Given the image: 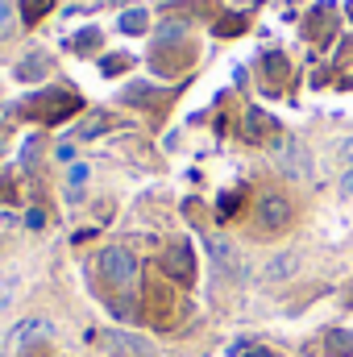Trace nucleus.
<instances>
[{"mask_svg": "<svg viewBox=\"0 0 353 357\" xmlns=\"http://www.w3.org/2000/svg\"><path fill=\"white\" fill-rule=\"evenodd\" d=\"M333 29H337V13H333V4H320V8H312V21H308V38L324 46V42L333 38Z\"/></svg>", "mask_w": 353, "mask_h": 357, "instance_id": "nucleus-7", "label": "nucleus"}, {"mask_svg": "<svg viewBox=\"0 0 353 357\" xmlns=\"http://www.w3.org/2000/svg\"><path fill=\"white\" fill-rule=\"evenodd\" d=\"M287 220H291V204L278 191H266L262 199H258V225H262L266 233H278Z\"/></svg>", "mask_w": 353, "mask_h": 357, "instance_id": "nucleus-6", "label": "nucleus"}, {"mask_svg": "<svg viewBox=\"0 0 353 357\" xmlns=\"http://www.w3.org/2000/svg\"><path fill=\"white\" fill-rule=\"evenodd\" d=\"M341 158H345V162L353 167V142H345V146H341Z\"/></svg>", "mask_w": 353, "mask_h": 357, "instance_id": "nucleus-26", "label": "nucleus"}, {"mask_svg": "<svg viewBox=\"0 0 353 357\" xmlns=\"http://www.w3.org/2000/svg\"><path fill=\"white\" fill-rule=\"evenodd\" d=\"M208 250H212V258H216L225 270H233V250H229L225 237H208Z\"/></svg>", "mask_w": 353, "mask_h": 357, "instance_id": "nucleus-15", "label": "nucleus"}, {"mask_svg": "<svg viewBox=\"0 0 353 357\" xmlns=\"http://www.w3.org/2000/svg\"><path fill=\"white\" fill-rule=\"evenodd\" d=\"M8 199H17V183H13V175H0V204H8Z\"/></svg>", "mask_w": 353, "mask_h": 357, "instance_id": "nucleus-24", "label": "nucleus"}, {"mask_svg": "<svg viewBox=\"0 0 353 357\" xmlns=\"http://www.w3.org/2000/svg\"><path fill=\"white\" fill-rule=\"evenodd\" d=\"M250 357H274V354H266V349H258V354H250Z\"/></svg>", "mask_w": 353, "mask_h": 357, "instance_id": "nucleus-27", "label": "nucleus"}, {"mask_svg": "<svg viewBox=\"0 0 353 357\" xmlns=\"http://www.w3.org/2000/svg\"><path fill=\"white\" fill-rule=\"evenodd\" d=\"M150 29V17L142 13V8H129L125 17H121V33H146Z\"/></svg>", "mask_w": 353, "mask_h": 357, "instance_id": "nucleus-11", "label": "nucleus"}, {"mask_svg": "<svg viewBox=\"0 0 353 357\" xmlns=\"http://www.w3.org/2000/svg\"><path fill=\"white\" fill-rule=\"evenodd\" d=\"M324 354L329 357H353V328H333L324 337Z\"/></svg>", "mask_w": 353, "mask_h": 357, "instance_id": "nucleus-9", "label": "nucleus"}, {"mask_svg": "<svg viewBox=\"0 0 353 357\" xmlns=\"http://www.w3.org/2000/svg\"><path fill=\"white\" fill-rule=\"evenodd\" d=\"M46 75V59L42 54H29L25 63H17V79H42Z\"/></svg>", "mask_w": 353, "mask_h": 357, "instance_id": "nucleus-12", "label": "nucleus"}, {"mask_svg": "<svg viewBox=\"0 0 353 357\" xmlns=\"http://www.w3.org/2000/svg\"><path fill=\"white\" fill-rule=\"evenodd\" d=\"M262 75H266V88H283L287 75H291V63H287L278 50H270V54L262 59Z\"/></svg>", "mask_w": 353, "mask_h": 357, "instance_id": "nucleus-8", "label": "nucleus"}, {"mask_svg": "<svg viewBox=\"0 0 353 357\" xmlns=\"http://www.w3.org/2000/svg\"><path fill=\"white\" fill-rule=\"evenodd\" d=\"M291 270H295V254H278V258L266 266V278H270V282H278V278H287Z\"/></svg>", "mask_w": 353, "mask_h": 357, "instance_id": "nucleus-14", "label": "nucleus"}, {"mask_svg": "<svg viewBox=\"0 0 353 357\" xmlns=\"http://www.w3.org/2000/svg\"><path fill=\"white\" fill-rule=\"evenodd\" d=\"M341 191H345V195H350V199H353V171H350V175H345V178H341Z\"/></svg>", "mask_w": 353, "mask_h": 357, "instance_id": "nucleus-25", "label": "nucleus"}, {"mask_svg": "<svg viewBox=\"0 0 353 357\" xmlns=\"http://www.w3.org/2000/svg\"><path fill=\"white\" fill-rule=\"evenodd\" d=\"M13 299H17V278H13V274H4V278H0V312H4Z\"/></svg>", "mask_w": 353, "mask_h": 357, "instance_id": "nucleus-22", "label": "nucleus"}, {"mask_svg": "<svg viewBox=\"0 0 353 357\" xmlns=\"http://www.w3.org/2000/svg\"><path fill=\"white\" fill-rule=\"evenodd\" d=\"M84 183H88V167H84V162H80V167H71V175H67V195H71V199H75V195H80V187H84Z\"/></svg>", "mask_w": 353, "mask_h": 357, "instance_id": "nucleus-21", "label": "nucleus"}, {"mask_svg": "<svg viewBox=\"0 0 353 357\" xmlns=\"http://www.w3.org/2000/svg\"><path fill=\"white\" fill-rule=\"evenodd\" d=\"M100 278H104L108 287H117V291L133 287V278H137V258H133L125 245H108V250H100Z\"/></svg>", "mask_w": 353, "mask_h": 357, "instance_id": "nucleus-2", "label": "nucleus"}, {"mask_svg": "<svg viewBox=\"0 0 353 357\" xmlns=\"http://www.w3.org/2000/svg\"><path fill=\"white\" fill-rule=\"evenodd\" d=\"M108 125H112V121H108L104 112H96V116H88V121L80 125V137H100V133H104Z\"/></svg>", "mask_w": 353, "mask_h": 357, "instance_id": "nucleus-16", "label": "nucleus"}, {"mask_svg": "<svg viewBox=\"0 0 353 357\" xmlns=\"http://www.w3.org/2000/svg\"><path fill=\"white\" fill-rule=\"evenodd\" d=\"M187 33V21H167L163 29H158V46H167V42H179Z\"/></svg>", "mask_w": 353, "mask_h": 357, "instance_id": "nucleus-18", "label": "nucleus"}, {"mask_svg": "<svg viewBox=\"0 0 353 357\" xmlns=\"http://www.w3.org/2000/svg\"><path fill=\"white\" fill-rule=\"evenodd\" d=\"M80 54H88V50H96L100 46V29H84V33H75V42H71Z\"/></svg>", "mask_w": 353, "mask_h": 357, "instance_id": "nucleus-20", "label": "nucleus"}, {"mask_svg": "<svg viewBox=\"0 0 353 357\" xmlns=\"http://www.w3.org/2000/svg\"><path fill=\"white\" fill-rule=\"evenodd\" d=\"M13 17H17V0H0V38L13 29Z\"/></svg>", "mask_w": 353, "mask_h": 357, "instance_id": "nucleus-23", "label": "nucleus"}, {"mask_svg": "<svg viewBox=\"0 0 353 357\" xmlns=\"http://www.w3.org/2000/svg\"><path fill=\"white\" fill-rule=\"evenodd\" d=\"M163 270H167V278L191 287V282H195V254H191V245H187V241L171 245V250L163 254Z\"/></svg>", "mask_w": 353, "mask_h": 357, "instance_id": "nucleus-4", "label": "nucleus"}, {"mask_svg": "<svg viewBox=\"0 0 353 357\" xmlns=\"http://www.w3.org/2000/svg\"><path fill=\"white\" fill-rule=\"evenodd\" d=\"M246 25H250V17L246 13H229V17H216V33L220 38H237V33H246Z\"/></svg>", "mask_w": 353, "mask_h": 357, "instance_id": "nucleus-10", "label": "nucleus"}, {"mask_svg": "<svg viewBox=\"0 0 353 357\" xmlns=\"http://www.w3.org/2000/svg\"><path fill=\"white\" fill-rule=\"evenodd\" d=\"M350 17H353V4H350Z\"/></svg>", "mask_w": 353, "mask_h": 357, "instance_id": "nucleus-28", "label": "nucleus"}, {"mask_svg": "<svg viewBox=\"0 0 353 357\" xmlns=\"http://www.w3.org/2000/svg\"><path fill=\"white\" fill-rule=\"evenodd\" d=\"M80 108H84V100H80L75 91L54 88V91H38V96H29V100L17 108V116H33V121H42V125H59V121H67V116L80 112Z\"/></svg>", "mask_w": 353, "mask_h": 357, "instance_id": "nucleus-1", "label": "nucleus"}, {"mask_svg": "<svg viewBox=\"0 0 353 357\" xmlns=\"http://www.w3.org/2000/svg\"><path fill=\"white\" fill-rule=\"evenodd\" d=\"M237 208H241V191H225V195H220V208H216V216H220V220H229Z\"/></svg>", "mask_w": 353, "mask_h": 357, "instance_id": "nucleus-19", "label": "nucleus"}, {"mask_svg": "<svg viewBox=\"0 0 353 357\" xmlns=\"http://www.w3.org/2000/svg\"><path fill=\"white\" fill-rule=\"evenodd\" d=\"M50 4H54V0H21V17H25L29 25H38V21L50 13Z\"/></svg>", "mask_w": 353, "mask_h": 357, "instance_id": "nucleus-13", "label": "nucleus"}, {"mask_svg": "<svg viewBox=\"0 0 353 357\" xmlns=\"http://www.w3.org/2000/svg\"><path fill=\"white\" fill-rule=\"evenodd\" d=\"M129 63H133L129 54H108V59H100V71L104 75H121V71H129Z\"/></svg>", "mask_w": 353, "mask_h": 357, "instance_id": "nucleus-17", "label": "nucleus"}, {"mask_svg": "<svg viewBox=\"0 0 353 357\" xmlns=\"http://www.w3.org/2000/svg\"><path fill=\"white\" fill-rule=\"evenodd\" d=\"M250 4H258V0H250Z\"/></svg>", "mask_w": 353, "mask_h": 357, "instance_id": "nucleus-29", "label": "nucleus"}, {"mask_svg": "<svg viewBox=\"0 0 353 357\" xmlns=\"http://www.w3.org/2000/svg\"><path fill=\"white\" fill-rule=\"evenodd\" d=\"M241 129H246L250 146H283V125L270 112H262V108H250L246 121H241Z\"/></svg>", "mask_w": 353, "mask_h": 357, "instance_id": "nucleus-3", "label": "nucleus"}, {"mask_svg": "<svg viewBox=\"0 0 353 357\" xmlns=\"http://www.w3.org/2000/svg\"><path fill=\"white\" fill-rule=\"evenodd\" d=\"M50 333H54V324L50 320H42V316H33V320H21L17 328H13V349L21 354V349H33V345H46L50 341Z\"/></svg>", "mask_w": 353, "mask_h": 357, "instance_id": "nucleus-5", "label": "nucleus"}]
</instances>
